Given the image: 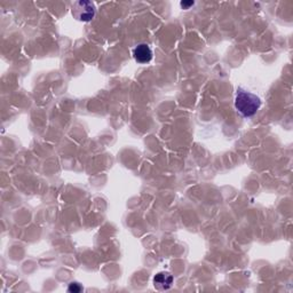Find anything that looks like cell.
Instances as JSON below:
<instances>
[{
  "mask_svg": "<svg viewBox=\"0 0 293 293\" xmlns=\"http://www.w3.org/2000/svg\"><path fill=\"white\" fill-rule=\"evenodd\" d=\"M261 106V99L258 95L239 87L235 96V108L245 118L252 117Z\"/></svg>",
  "mask_w": 293,
  "mask_h": 293,
  "instance_id": "1",
  "label": "cell"
},
{
  "mask_svg": "<svg viewBox=\"0 0 293 293\" xmlns=\"http://www.w3.org/2000/svg\"><path fill=\"white\" fill-rule=\"evenodd\" d=\"M71 13L76 20L82 22H88L94 18L96 13V7L92 2L81 0V2H76L72 4Z\"/></svg>",
  "mask_w": 293,
  "mask_h": 293,
  "instance_id": "2",
  "label": "cell"
},
{
  "mask_svg": "<svg viewBox=\"0 0 293 293\" xmlns=\"http://www.w3.org/2000/svg\"><path fill=\"white\" fill-rule=\"evenodd\" d=\"M133 57L138 63L146 64L151 61L153 53L148 44H140L133 49Z\"/></svg>",
  "mask_w": 293,
  "mask_h": 293,
  "instance_id": "3",
  "label": "cell"
},
{
  "mask_svg": "<svg viewBox=\"0 0 293 293\" xmlns=\"http://www.w3.org/2000/svg\"><path fill=\"white\" fill-rule=\"evenodd\" d=\"M173 275L169 272H161L156 274L153 277V286L156 287L158 291H165L169 290L173 284Z\"/></svg>",
  "mask_w": 293,
  "mask_h": 293,
  "instance_id": "4",
  "label": "cell"
},
{
  "mask_svg": "<svg viewBox=\"0 0 293 293\" xmlns=\"http://www.w3.org/2000/svg\"><path fill=\"white\" fill-rule=\"evenodd\" d=\"M68 291L72 292V293H79V292L83 291V286L77 282H72V283H70V284H69Z\"/></svg>",
  "mask_w": 293,
  "mask_h": 293,
  "instance_id": "5",
  "label": "cell"
}]
</instances>
